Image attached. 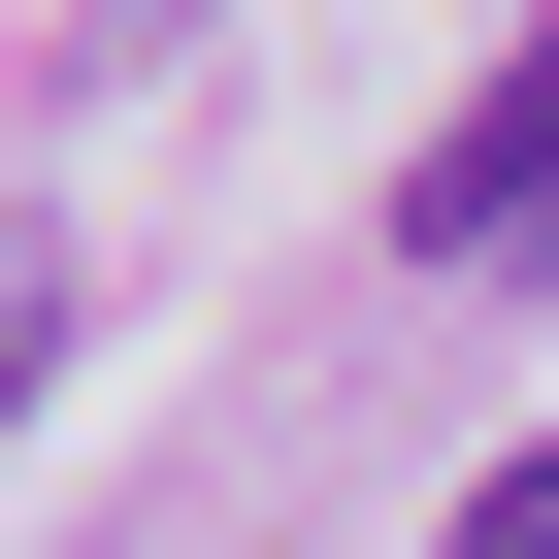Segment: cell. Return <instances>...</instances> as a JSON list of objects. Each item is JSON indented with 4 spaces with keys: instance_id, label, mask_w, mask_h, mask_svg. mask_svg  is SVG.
Here are the masks:
<instances>
[{
    "instance_id": "cell-1",
    "label": "cell",
    "mask_w": 559,
    "mask_h": 559,
    "mask_svg": "<svg viewBox=\"0 0 559 559\" xmlns=\"http://www.w3.org/2000/svg\"><path fill=\"white\" fill-rule=\"evenodd\" d=\"M395 263H559V34H526L428 165H395Z\"/></svg>"
},
{
    "instance_id": "cell-3",
    "label": "cell",
    "mask_w": 559,
    "mask_h": 559,
    "mask_svg": "<svg viewBox=\"0 0 559 559\" xmlns=\"http://www.w3.org/2000/svg\"><path fill=\"white\" fill-rule=\"evenodd\" d=\"M461 559H559V428H526V461H493V493H461Z\"/></svg>"
},
{
    "instance_id": "cell-2",
    "label": "cell",
    "mask_w": 559,
    "mask_h": 559,
    "mask_svg": "<svg viewBox=\"0 0 559 559\" xmlns=\"http://www.w3.org/2000/svg\"><path fill=\"white\" fill-rule=\"evenodd\" d=\"M34 362H67V263H34V230H0V428H34Z\"/></svg>"
}]
</instances>
